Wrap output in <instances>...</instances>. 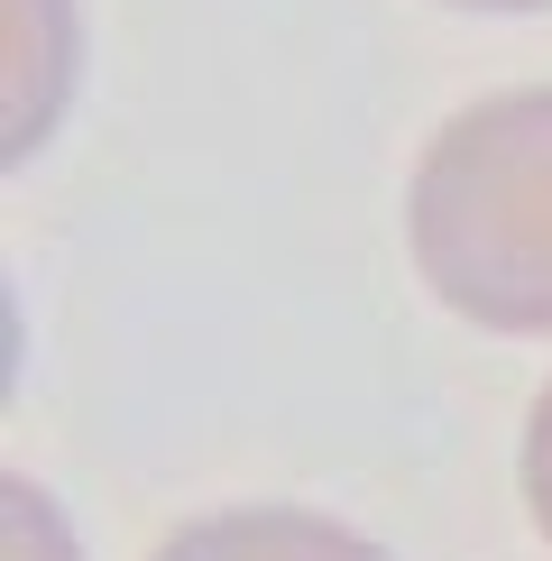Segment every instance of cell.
<instances>
[{"mask_svg":"<svg viewBox=\"0 0 552 561\" xmlns=\"http://www.w3.org/2000/svg\"><path fill=\"white\" fill-rule=\"evenodd\" d=\"M83 75L74 0H0V167H28Z\"/></svg>","mask_w":552,"mask_h":561,"instance_id":"7a4b0ae2","label":"cell"},{"mask_svg":"<svg viewBox=\"0 0 552 561\" xmlns=\"http://www.w3.org/2000/svg\"><path fill=\"white\" fill-rule=\"evenodd\" d=\"M148 561H396V552L322 506H221V516L175 525Z\"/></svg>","mask_w":552,"mask_h":561,"instance_id":"3957f363","label":"cell"},{"mask_svg":"<svg viewBox=\"0 0 552 561\" xmlns=\"http://www.w3.org/2000/svg\"><path fill=\"white\" fill-rule=\"evenodd\" d=\"M516 488H525V516L552 543V387L525 405V442H516Z\"/></svg>","mask_w":552,"mask_h":561,"instance_id":"5b68a950","label":"cell"},{"mask_svg":"<svg viewBox=\"0 0 552 561\" xmlns=\"http://www.w3.org/2000/svg\"><path fill=\"white\" fill-rule=\"evenodd\" d=\"M0 561H83V534L37 479H0Z\"/></svg>","mask_w":552,"mask_h":561,"instance_id":"277c9868","label":"cell"},{"mask_svg":"<svg viewBox=\"0 0 552 561\" xmlns=\"http://www.w3.org/2000/svg\"><path fill=\"white\" fill-rule=\"evenodd\" d=\"M405 259L451 322L552 341V83L460 102L405 184Z\"/></svg>","mask_w":552,"mask_h":561,"instance_id":"6da1fadb","label":"cell"},{"mask_svg":"<svg viewBox=\"0 0 552 561\" xmlns=\"http://www.w3.org/2000/svg\"><path fill=\"white\" fill-rule=\"evenodd\" d=\"M442 10H479V19H534L552 0H442Z\"/></svg>","mask_w":552,"mask_h":561,"instance_id":"8992f818","label":"cell"}]
</instances>
